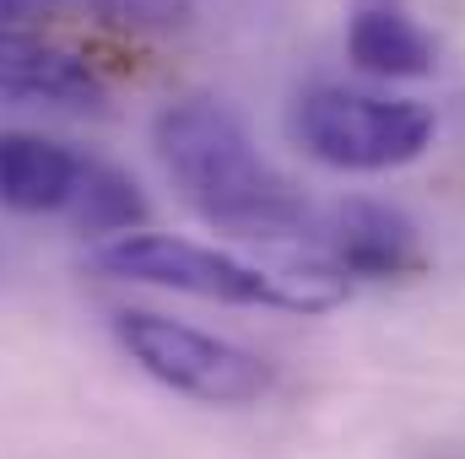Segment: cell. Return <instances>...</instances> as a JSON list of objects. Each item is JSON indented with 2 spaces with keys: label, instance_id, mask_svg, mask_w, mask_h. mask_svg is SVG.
<instances>
[{
  "label": "cell",
  "instance_id": "cell-10",
  "mask_svg": "<svg viewBox=\"0 0 465 459\" xmlns=\"http://www.w3.org/2000/svg\"><path fill=\"white\" fill-rule=\"evenodd\" d=\"M98 16H109L114 27L130 33H168L190 16V0H93Z\"/></svg>",
  "mask_w": 465,
  "mask_h": 459
},
{
  "label": "cell",
  "instance_id": "cell-5",
  "mask_svg": "<svg viewBox=\"0 0 465 459\" xmlns=\"http://www.w3.org/2000/svg\"><path fill=\"white\" fill-rule=\"evenodd\" d=\"M298 243L314 249V265H325L331 276H357V281H390V276H411L422 270V238L417 222L384 200H336V206H314L309 228Z\"/></svg>",
  "mask_w": 465,
  "mask_h": 459
},
{
  "label": "cell",
  "instance_id": "cell-8",
  "mask_svg": "<svg viewBox=\"0 0 465 459\" xmlns=\"http://www.w3.org/2000/svg\"><path fill=\"white\" fill-rule=\"evenodd\" d=\"M347 60L384 82H417L439 71V44L401 0H357L347 16Z\"/></svg>",
  "mask_w": 465,
  "mask_h": 459
},
{
  "label": "cell",
  "instance_id": "cell-4",
  "mask_svg": "<svg viewBox=\"0 0 465 459\" xmlns=\"http://www.w3.org/2000/svg\"><path fill=\"white\" fill-rule=\"evenodd\" d=\"M114 336L157 384L201 405H254L276 384L265 356L223 341V336H206L195 325H179L168 314H152V308H119Z\"/></svg>",
  "mask_w": 465,
  "mask_h": 459
},
{
  "label": "cell",
  "instance_id": "cell-1",
  "mask_svg": "<svg viewBox=\"0 0 465 459\" xmlns=\"http://www.w3.org/2000/svg\"><path fill=\"white\" fill-rule=\"evenodd\" d=\"M152 146L179 200L238 238H303L314 200L260 157L243 119L217 98H179L152 124Z\"/></svg>",
  "mask_w": 465,
  "mask_h": 459
},
{
  "label": "cell",
  "instance_id": "cell-11",
  "mask_svg": "<svg viewBox=\"0 0 465 459\" xmlns=\"http://www.w3.org/2000/svg\"><path fill=\"white\" fill-rule=\"evenodd\" d=\"M71 0H0V27H16V22H38V16H54L65 11Z\"/></svg>",
  "mask_w": 465,
  "mask_h": 459
},
{
  "label": "cell",
  "instance_id": "cell-9",
  "mask_svg": "<svg viewBox=\"0 0 465 459\" xmlns=\"http://www.w3.org/2000/svg\"><path fill=\"white\" fill-rule=\"evenodd\" d=\"M71 222L87 238H124V232H146L152 211H146V195L130 173H119L114 162L87 157L76 200H71Z\"/></svg>",
  "mask_w": 465,
  "mask_h": 459
},
{
  "label": "cell",
  "instance_id": "cell-2",
  "mask_svg": "<svg viewBox=\"0 0 465 459\" xmlns=\"http://www.w3.org/2000/svg\"><path fill=\"white\" fill-rule=\"evenodd\" d=\"M93 270L114 281H141L206 303H238V308H292V314H320L347 298V281L331 276L325 265H287L265 270L238 254H223L212 243L168 238V232H124L93 249Z\"/></svg>",
  "mask_w": 465,
  "mask_h": 459
},
{
  "label": "cell",
  "instance_id": "cell-7",
  "mask_svg": "<svg viewBox=\"0 0 465 459\" xmlns=\"http://www.w3.org/2000/svg\"><path fill=\"white\" fill-rule=\"evenodd\" d=\"M87 157L33 130H0V206L22 217L71 211Z\"/></svg>",
  "mask_w": 465,
  "mask_h": 459
},
{
  "label": "cell",
  "instance_id": "cell-3",
  "mask_svg": "<svg viewBox=\"0 0 465 459\" xmlns=\"http://www.w3.org/2000/svg\"><path fill=\"white\" fill-rule=\"evenodd\" d=\"M292 141L341 173H390L417 162L433 135L439 119L417 98H390V93H362V87H309L292 119H287Z\"/></svg>",
  "mask_w": 465,
  "mask_h": 459
},
{
  "label": "cell",
  "instance_id": "cell-6",
  "mask_svg": "<svg viewBox=\"0 0 465 459\" xmlns=\"http://www.w3.org/2000/svg\"><path fill=\"white\" fill-rule=\"evenodd\" d=\"M98 71L49 38L0 27V103L5 109H104Z\"/></svg>",
  "mask_w": 465,
  "mask_h": 459
}]
</instances>
